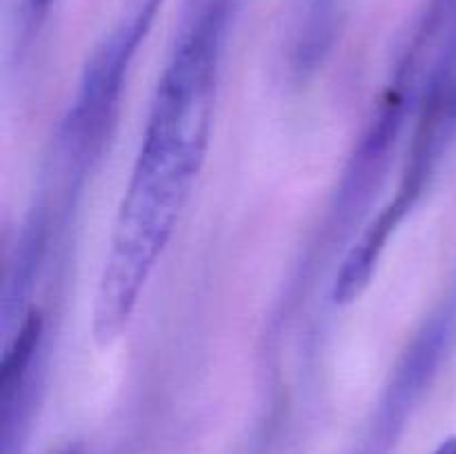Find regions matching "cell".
<instances>
[{
	"instance_id": "2",
	"label": "cell",
	"mask_w": 456,
	"mask_h": 454,
	"mask_svg": "<svg viewBox=\"0 0 456 454\" xmlns=\"http://www.w3.org/2000/svg\"><path fill=\"white\" fill-rule=\"evenodd\" d=\"M163 0H125L110 34L85 67L74 109L67 120L69 138L80 150H96L118 107L123 78L138 47L150 34Z\"/></svg>"
},
{
	"instance_id": "6",
	"label": "cell",
	"mask_w": 456,
	"mask_h": 454,
	"mask_svg": "<svg viewBox=\"0 0 456 454\" xmlns=\"http://www.w3.org/2000/svg\"><path fill=\"white\" fill-rule=\"evenodd\" d=\"M330 4H332V0H314V4H312V7H314L316 13H321L323 9H328Z\"/></svg>"
},
{
	"instance_id": "3",
	"label": "cell",
	"mask_w": 456,
	"mask_h": 454,
	"mask_svg": "<svg viewBox=\"0 0 456 454\" xmlns=\"http://www.w3.org/2000/svg\"><path fill=\"white\" fill-rule=\"evenodd\" d=\"M43 338L40 310H29L16 336L9 343L0 365V403H3V454H16L25 430V399L29 372Z\"/></svg>"
},
{
	"instance_id": "5",
	"label": "cell",
	"mask_w": 456,
	"mask_h": 454,
	"mask_svg": "<svg viewBox=\"0 0 456 454\" xmlns=\"http://www.w3.org/2000/svg\"><path fill=\"white\" fill-rule=\"evenodd\" d=\"M432 454H456V436H450V439H445L444 443H441L439 448H436Z\"/></svg>"
},
{
	"instance_id": "4",
	"label": "cell",
	"mask_w": 456,
	"mask_h": 454,
	"mask_svg": "<svg viewBox=\"0 0 456 454\" xmlns=\"http://www.w3.org/2000/svg\"><path fill=\"white\" fill-rule=\"evenodd\" d=\"M56 0H25V20L29 27L40 25Z\"/></svg>"
},
{
	"instance_id": "1",
	"label": "cell",
	"mask_w": 456,
	"mask_h": 454,
	"mask_svg": "<svg viewBox=\"0 0 456 454\" xmlns=\"http://www.w3.org/2000/svg\"><path fill=\"white\" fill-rule=\"evenodd\" d=\"M230 12L232 0H194L159 80L94 298L98 347L127 328L205 163Z\"/></svg>"
}]
</instances>
